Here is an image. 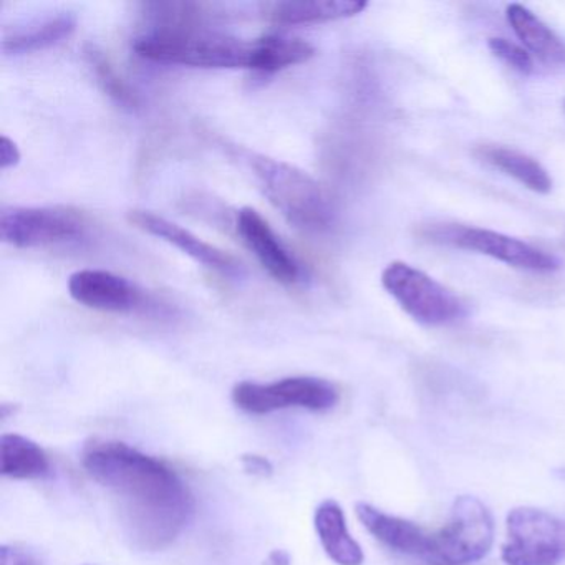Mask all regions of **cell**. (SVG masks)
I'll list each match as a JSON object with an SVG mask.
<instances>
[{
    "mask_svg": "<svg viewBox=\"0 0 565 565\" xmlns=\"http://www.w3.org/2000/svg\"><path fill=\"white\" fill-rule=\"evenodd\" d=\"M564 111H565V102H564Z\"/></svg>",
    "mask_w": 565,
    "mask_h": 565,
    "instance_id": "cell-27",
    "label": "cell"
},
{
    "mask_svg": "<svg viewBox=\"0 0 565 565\" xmlns=\"http://www.w3.org/2000/svg\"><path fill=\"white\" fill-rule=\"evenodd\" d=\"M356 518L362 522L363 527L386 547L399 554L412 555L422 558L425 551L426 534L428 529L388 514V512L376 509L375 505L359 502L355 505Z\"/></svg>",
    "mask_w": 565,
    "mask_h": 565,
    "instance_id": "cell-13",
    "label": "cell"
},
{
    "mask_svg": "<svg viewBox=\"0 0 565 565\" xmlns=\"http://www.w3.org/2000/svg\"><path fill=\"white\" fill-rule=\"evenodd\" d=\"M233 402L249 415H270L289 408L323 413L339 405L340 392L332 382L319 376H287L270 383H237Z\"/></svg>",
    "mask_w": 565,
    "mask_h": 565,
    "instance_id": "cell-7",
    "label": "cell"
},
{
    "mask_svg": "<svg viewBox=\"0 0 565 565\" xmlns=\"http://www.w3.org/2000/svg\"><path fill=\"white\" fill-rule=\"evenodd\" d=\"M0 471L6 478L32 481L47 478L52 465L41 445L25 436L9 433L0 438Z\"/></svg>",
    "mask_w": 565,
    "mask_h": 565,
    "instance_id": "cell-19",
    "label": "cell"
},
{
    "mask_svg": "<svg viewBox=\"0 0 565 565\" xmlns=\"http://www.w3.org/2000/svg\"><path fill=\"white\" fill-rule=\"evenodd\" d=\"M313 527L330 561L337 565H363L362 545L350 534L345 512L339 502L333 499L320 502L313 514Z\"/></svg>",
    "mask_w": 565,
    "mask_h": 565,
    "instance_id": "cell-14",
    "label": "cell"
},
{
    "mask_svg": "<svg viewBox=\"0 0 565 565\" xmlns=\"http://www.w3.org/2000/svg\"><path fill=\"white\" fill-rule=\"evenodd\" d=\"M494 544V519L475 495L455 499L449 521L438 531H428L426 565H469L481 561Z\"/></svg>",
    "mask_w": 565,
    "mask_h": 565,
    "instance_id": "cell-4",
    "label": "cell"
},
{
    "mask_svg": "<svg viewBox=\"0 0 565 565\" xmlns=\"http://www.w3.org/2000/svg\"><path fill=\"white\" fill-rule=\"evenodd\" d=\"M84 234V220L58 207H11L0 216V237L19 249L71 243Z\"/></svg>",
    "mask_w": 565,
    "mask_h": 565,
    "instance_id": "cell-9",
    "label": "cell"
},
{
    "mask_svg": "<svg viewBox=\"0 0 565 565\" xmlns=\"http://www.w3.org/2000/svg\"><path fill=\"white\" fill-rule=\"evenodd\" d=\"M128 221L143 233L163 239L164 243L178 247L183 250L186 256L196 263L203 264L207 269L216 270L223 276L237 277L243 274L239 260L231 256L226 250L206 243V241L198 237L191 231L184 230L180 224L167 220V217L158 216L151 211L135 210L128 213Z\"/></svg>",
    "mask_w": 565,
    "mask_h": 565,
    "instance_id": "cell-10",
    "label": "cell"
},
{
    "mask_svg": "<svg viewBox=\"0 0 565 565\" xmlns=\"http://www.w3.org/2000/svg\"><path fill=\"white\" fill-rule=\"evenodd\" d=\"M505 565H558L565 561V521L537 508L512 509L505 519Z\"/></svg>",
    "mask_w": 565,
    "mask_h": 565,
    "instance_id": "cell-8",
    "label": "cell"
},
{
    "mask_svg": "<svg viewBox=\"0 0 565 565\" xmlns=\"http://www.w3.org/2000/svg\"><path fill=\"white\" fill-rule=\"evenodd\" d=\"M256 65L254 72L277 74L284 68L309 62L316 55V49L302 39L266 35L256 41Z\"/></svg>",
    "mask_w": 565,
    "mask_h": 565,
    "instance_id": "cell-20",
    "label": "cell"
},
{
    "mask_svg": "<svg viewBox=\"0 0 565 565\" xmlns=\"http://www.w3.org/2000/svg\"><path fill=\"white\" fill-rule=\"evenodd\" d=\"M0 565H42L32 552L19 545H2L0 548Z\"/></svg>",
    "mask_w": 565,
    "mask_h": 565,
    "instance_id": "cell-23",
    "label": "cell"
},
{
    "mask_svg": "<svg viewBox=\"0 0 565 565\" xmlns=\"http://www.w3.org/2000/svg\"><path fill=\"white\" fill-rule=\"evenodd\" d=\"M505 18L529 54L547 65H565V44L534 12L521 4L505 9Z\"/></svg>",
    "mask_w": 565,
    "mask_h": 565,
    "instance_id": "cell-18",
    "label": "cell"
},
{
    "mask_svg": "<svg viewBox=\"0 0 565 565\" xmlns=\"http://www.w3.org/2000/svg\"><path fill=\"white\" fill-rule=\"evenodd\" d=\"M243 466L249 475L259 476V478H267L273 475L274 468L269 459L259 455L243 456Z\"/></svg>",
    "mask_w": 565,
    "mask_h": 565,
    "instance_id": "cell-25",
    "label": "cell"
},
{
    "mask_svg": "<svg viewBox=\"0 0 565 565\" xmlns=\"http://www.w3.org/2000/svg\"><path fill=\"white\" fill-rule=\"evenodd\" d=\"M369 8L363 0H300L267 6L270 21L282 25L323 24L355 18Z\"/></svg>",
    "mask_w": 565,
    "mask_h": 565,
    "instance_id": "cell-17",
    "label": "cell"
},
{
    "mask_svg": "<svg viewBox=\"0 0 565 565\" xmlns=\"http://www.w3.org/2000/svg\"><path fill=\"white\" fill-rule=\"evenodd\" d=\"M77 29V18L72 12H58L44 21L31 22L24 28L4 32L2 52L6 55H28L55 47L67 41Z\"/></svg>",
    "mask_w": 565,
    "mask_h": 565,
    "instance_id": "cell-15",
    "label": "cell"
},
{
    "mask_svg": "<svg viewBox=\"0 0 565 565\" xmlns=\"http://www.w3.org/2000/svg\"><path fill=\"white\" fill-rule=\"evenodd\" d=\"M21 161V151H19L18 145L9 137L0 138V168L2 170H9V168L18 167Z\"/></svg>",
    "mask_w": 565,
    "mask_h": 565,
    "instance_id": "cell-24",
    "label": "cell"
},
{
    "mask_svg": "<svg viewBox=\"0 0 565 565\" xmlns=\"http://www.w3.org/2000/svg\"><path fill=\"white\" fill-rule=\"evenodd\" d=\"M429 243L451 246L456 249L471 250L492 257L499 263L508 264L515 269L531 270V273H555L561 269L562 263L554 254L545 253L532 244L515 237L505 236L482 227L462 226V224H431L419 231Z\"/></svg>",
    "mask_w": 565,
    "mask_h": 565,
    "instance_id": "cell-6",
    "label": "cell"
},
{
    "mask_svg": "<svg viewBox=\"0 0 565 565\" xmlns=\"http://www.w3.org/2000/svg\"><path fill=\"white\" fill-rule=\"evenodd\" d=\"M250 164L270 203L292 226L307 233H323L332 226V201L309 173L267 157H256Z\"/></svg>",
    "mask_w": 565,
    "mask_h": 565,
    "instance_id": "cell-3",
    "label": "cell"
},
{
    "mask_svg": "<svg viewBox=\"0 0 565 565\" xmlns=\"http://www.w3.org/2000/svg\"><path fill=\"white\" fill-rule=\"evenodd\" d=\"M140 57L196 68H247L256 65V41L198 31L191 24H161L134 45Z\"/></svg>",
    "mask_w": 565,
    "mask_h": 565,
    "instance_id": "cell-2",
    "label": "cell"
},
{
    "mask_svg": "<svg viewBox=\"0 0 565 565\" xmlns=\"http://www.w3.org/2000/svg\"><path fill=\"white\" fill-rule=\"evenodd\" d=\"M237 233L244 244L253 250L260 266L280 284L299 282L302 277L297 257L280 241L270 224L253 207H244L237 214Z\"/></svg>",
    "mask_w": 565,
    "mask_h": 565,
    "instance_id": "cell-12",
    "label": "cell"
},
{
    "mask_svg": "<svg viewBox=\"0 0 565 565\" xmlns=\"http://www.w3.org/2000/svg\"><path fill=\"white\" fill-rule=\"evenodd\" d=\"M68 294L75 302L108 313H130L143 303V294L130 280L102 269L72 274Z\"/></svg>",
    "mask_w": 565,
    "mask_h": 565,
    "instance_id": "cell-11",
    "label": "cell"
},
{
    "mask_svg": "<svg viewBox=\"0 0 565 565\" xmlns=\"http://www.w3.org/2000/svg\"><path fill=\"white\" fill-rule=\"evenodd\" d=\"M472 154L482 163L501 171L505 177L521 183L527 190L539 194H548L552 190V178L544 167L534 158L514 148L502 145H478Z\"/></svg>",
    "mask_w": 565,
    "mask_h": 565,
    "instance_id": "cell-16",
    "label": "cell"
},
{
    "mask_svg": "<svg viewBox=\"0 0 565 565\" xmlns=\"http://www.w3.org/2000/svg\"><path fill=\"white\" fill-rule=\"evenodd\" d=\"M382 284L398 306L423 326H448L468 313L466 303L452 290L402 260L385 267Z\"/></svg>",
    "mask_w": 565,
    "mask_h": 565,
    "instance_id": "cell-5",
    "label": "cell"
},
{
    "mask_svg": "<svg viewBox=\"0 0 565 565\" xmlns=\"http://www.w3.org/2000/svg\"><path fill=\"white\" fill-rule=\"evenodd\" d=\"M267 565H290V555L286 551H274L267 558Z\"/></svg>",
    "mask_w": 565,
    "mask_h": 565,
    "instance_id": "cell-26",
    "label": "cell"
},
{
    "mask_svg": "<svg viewBox=\"0 0 565 565\" xmlns=\"http://www.w3.org/2000/svg\"><path fill=\"white\" fill-rule=\"evenodd\" d=\"M82 466L110 494L125 534L140 551L170 547L190 525L193 494L161 459L127 443L94 439L82 452Z\"/></svg>",
    "mask_w": 565,
    "mask_h": 565,
    "instance_id": "cell-1",
    "label": "cell"
},
{
    "mask_svg": "<svg viewBox=\"0 0 565 565\" xmlns=\"http://www.w3.org/2000/svg\"><path fill=\"white\" fill-rule=\"evenodd\" d=\"M489 51L501 58L509 67L522 75H531L534 72V61L532 55L521 45L508 41V39L494 38L489 39Z\"/></svg>",
    "mask_w": 565,
    "mask_h": 565,
    "instance_id": "cell-22",
    "label": "cell"
},
{
    "mask_svg": "<svg viewBox=\"0 0 565 565\" xmlns=\"http://www.w3.org/2000/svg\"><path fill=\"white\" fill-rule=\"evenodd\" d=\"M85 55H87L88 65H90L92 71H94L95 77H97V82L100 84V87L104 88L105 94H107L111 100L121 105V107L137 108V94H135L130 85L120 77L117 68L114 67V64H111L110 58L105 55V52H102L100 49L95 47V45H88Z\"/></svg>",
    "mask_w": 565,
    "mask_h": 565,
    "instance_id": "cell-21",
    "label": "cell"
}]
</instances>
